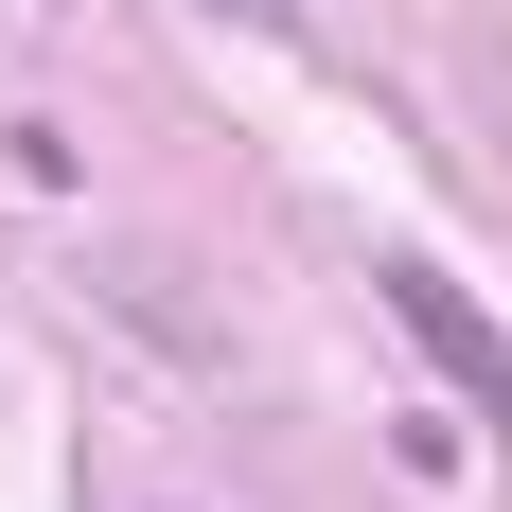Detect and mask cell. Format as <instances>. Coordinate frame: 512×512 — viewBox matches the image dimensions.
<instances>
[{
	"instance_id": "obj_1",
	"label": "cell",
	"mask_w": 512,
	"mask_h": 512,
	"mask_svg": "<svg viewBox=\"0 0 512 512\" xmlns=\"http://www.w3.org/2000/svg\"><path fill=\"white\" fill-rule=\"evenodd\" d=\"M389 318H407L424 354H442V389H460L477 424H512V336L460 301V283H442V265H389Z\"/></svg>"
},
{
	"instance_id": "obj_2",
	"label": "cell",
	"mask_w": 512,
	"mask_h": 512,
	"mask_svg": "<svg viewBox=\"0 0 512 512\" xmlns=\"http://www.w3.org/2000/svg\"><path fill=\"white\" fill-rule=\"evenodd\" d=\"M212 18H283V0H212Z\"/></svg>"
}]
</instances>
